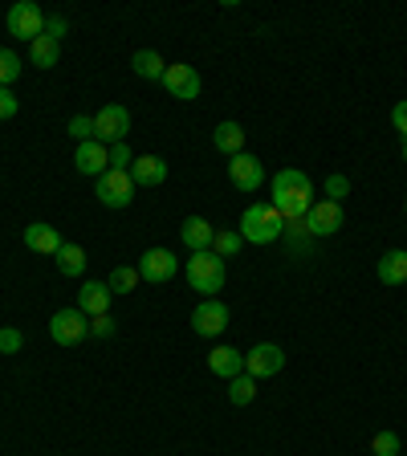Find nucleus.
<instances>
[{
	"instance_id": "f257e3e1",
	"label": "nucleus",
	"mask_w": 407,
	"mask_h": 456,
	"mask_svg": "<svg viewBox=\"0 0 407 456\" xmlns=\"http://www.w3.org/2000/svg\"><path fill=\"white\" fill-rule=\"evenodd\" d=\"M269 196H273L269 204H273L285 220H305V212L313 208V183H310V175L297 167L277 171L273 183H269Z\"/></svg>"
},
{
	"instance_id": "f03ea898",
	"label": "nucleus",
	"mask_w": 407,
	"mask_h": 456,
	"mask_svg": "<svg viewBox=\"0 0 407 456\" xmlns=\"http://www.w3.org/2000/svg\"><path fill=\"white\" fill-rule=\"evenodd\" d=\"M237 232L248 240V245H273V240H281V232H285V216L273 208V204H248Z\"/></svg>"
},
{
	"instance_id": "7ed1b4c3",
	"label": "nucleus",
	"mask_w": 407,
	"mask_h": 456,
	"mask_svg": "<svg viewBox=\"0 0 407 456\" xmlns=\"http://www.w3.org/2000/svg\"><path fill=\"white\" fill-rule=\"evenodd\" d=\"M183 273H188V285L196 294H220V285H224V256H216L212 248L208 253H191Z\"/></svg>"
},
{
	"instance_id": "20e7f679",
	"label": "nucleus",
	"mask_w": 407,
	"mask_h": 456,
	"mask_svg": "<svg viewBox=\"0 0 407 456\" xmlns=\"http://www.w3.org/2000/svg\"><path fill=\"white\" fill-rule=\"evenodd\" d=\"M49 338L57 346H77L82 338H90V318H85L77 305H66V310H57L49 318Z\"/></svg>"
},
{
	"instance_id": "39448f33",
	"label": "nucleus",
	"mask_w": 407,
	"mask_h": 456,
	"mask_svg": "<svg viewBox=\"0 0 407 456\" xmlns=\"http://www.w3.org/2000/svg\"><path fill=\"white\" fill-rule=\"evenodd\" d=\"M9 33L17 41H28V45H33V41L45 33V12H41L33 0H17L9 9Z\"/></svg>"
},
{
	"instance_id": "423d86ee",
	"label": "nucleus",
	"mask_w": 407,
	"mask_h": 456,
	"mask_svg": "<svg viewBox=\"0 0 407 456\" xmlns=\"http://www.w3.org/2000/svg\"><path fill=\"white\" fill-rule=\"evenodd\" d=\"M228 305L220 302V297H204V302L191 310V330L199 334V338H220V334L228 330Z\"/></svg>"
},
{
	"instance_id": "0eeeda50",
	"label": "nucleus",
	"mask_w": 407,
	"mask_h": 456,
	"mask_svg": "<svg viewBox=\"0 0 407 456\" xmlns=\"http://www.w3.org/2000/svg\"><path fill=\"white\" fill-rule=\"evenodd\" d=\"M126 134H131V110H126V106H102V110L94 114V139L98 142L114 147V142H126Z\"/></svg>"
},
{
	"instance_id": "6e6552de",
	"label": "nucleus",
	"mask_w": 407,
	"mask_h": 456,
	"mask_svg": "<svg viewBox=\"0 0 407 456\" xmlns=\"http://www.w3.org/2000/svg\"><path fill=\"white\" fill-rule=\"evenodd\" d=\"M139 277L147 285H167L171 277L180 273V261H175V253L171 248H147V253L139 256Z\"/></svg>"
},
{
	"instance_id": "1a4fd4ad",
	"label": "nucleus",
	"mask_w": 407,
	"mask_h": 456,
	"mask_svg": "<svg viewBox=\"0 0 407 456\" xmlns=\"http://www.w3.org/2000/svg\"><path fill=\"white\" fill-rule=\"evenodd\" d=\"M94 196L102 200L106 208H126V204L134 200V180H131V171H106V175H98Z\"/></svg>"
},
{
	"instance_id": "9d476101",
	"label": "nucleus",
	"mask_w": 407,
	"mask_h": 456,
	"mask_svg": "<svg viewBox=\"0 0 407 456\" xmlns=\"http://www.w3.org/2000/svg\"><path fill=\"white\" fill-rule=\"evenodd\" d=\"M342 204H334V200H313V208L305 212V232H310L313 240H322V237H334L342 228Z\"/></svg>"
},
{
	"instance_id": "9b49d317",
	"label": "nucleus",
	"mask_w": 407,
	"mask_h": 456,
	"mask_svg": "<svg viewBox=\"0 0 407 456\" xmlns=\"http://www.w3.org/2000/svg\"><path fill=\"white\" fill-rule=\"evenodd\" d=\"M228 180H232L237 191H261V183H265V163L248 151L232 155V159H228Z\"/></svg>"
},
{
	"instance_id": "f8f14e48",
	"label": "nucleus",
	"mask_w": 407,
	"mask_h": 456,
	"mask_svg": "<svg viewBox=\"0 0 407 456\" xmlns=\"http://www.w3.org/2000/svg\"><path fill=\"white\" fill-rule=\"evenodd\" d=\"M281 367H285V351L277 342H256L253 351L245 354V375H253V379H269Z\"/></svg>"
},
{
	"instance_id": "ddd939ff",
	"label": "nucleus",
	"mask_w": 407,
	"mask_h": 456,
	"mask_svg": "<svg viewBox=\"0 0 407 456\" xmlns=\"http://www.w3.org/2000/svg\"><path fill=\"white\" fill-rule=\"evenodd\" d=\"M163 86H167L171 98H180V102H196L199 90H204V82H199V74L191 66H183V61H171L167 74H163Z\"/></svg>"
},
{
	"instance_id": "4468645a",
	"label": "nucleus",
	"mask_w": 407,
	"mask_h": 456,
	"mask_svg": "<svg viewBox=\"0 0 407 456\" xmlns=\"http://www.w3.org/2000/svg\"><path fill=\"white\" fill-rule=\"evenodd\" d=\"M74 167L82 171V175H106V171H110V147H106V142H98V139L77 142Z\"/></svg>"
},
{
	"instance_id": "2eb2a0df",
	"label": "nucleus",
	"mask_w": 407,
	"mask_h": 456,
	"mask_svg": "<svg viewBox=\"0 0 407 456\" xmlns=\"http://www.w3.org/2000/svg\"><path fill=\"white\" fill-rule=\"evenodd\" d=\"M110 285L106 281H85L82 289H77V310L85 314V318H98V314H110Z\"/></svg>"
},
{
	"instance_id": "dca6fc26",
	"label": "nucleus",
	"mask_w": 407,
	"mask_h": 456,
	"mask_svg": "<svg viewBox=\"0 0 407 456\" xmlns=\"http://www.w3.org/2000/svg\"><path fill=\"white\" fill-rule=\"evenodd\" d=\"M131 180H134V188H159V183L167 180V163H163L159 155H134Z\"/></svg>"
},
{
	"instance_id": "f3484780",
	"label": "nucleus",
	"mask_w": 407,
	"mask_h": 456,
	"mask_svg": "<svg viewBox=\"0 0 407 456\" xmlns=\"http://www.w3.org/2000/svg\"><path fill=\"white\" fill-rule=\"evenodd\" d=\"M66 245V240H61V232H57L53 224H28L25 228V248L28 253H41V256H57V248Z\"/></svg>"
},
{
	"instance_id": "a211bd4d",
	"label": "nucleus",
	"mask_w": 407,
	"mask_h": 456,
	"mask_svg": "<svg viewBox=\"0 0 407 456\" xmlns=\"http://www.w3.org/2000/svg\"><path fill=\"white\" fill-rule=\"evenodd\" d=\"M180 240L191 248V253H208L212 240H216V228H212L204 216H188L180 224Z\"/></svg>"
},
{
	"instance_id": "6ab92c4d",
	"label": "nucleus",
	"mask_w": 407,
	"mask_h": 456,
	"mask_svg": "<svg viewBox=\"0 0 407 456\" xmlns=\"http://www.w3.org/2000/svg\"><path fill=\"white\" fill-rule=\"evenodd\" d=\"M208 370L220 375V379H237V375H245V354H240L237 346H212Z\"/></svg>"
},
{
	"instance_id": "aec40b11",
	"label": "nucleus",
	"mask_w": 407,
	"mask_h": 456,
	"mask_svg": "<svg viewBox=\"0 0 407 456\" xmlns=\"http://www.w3.org/2000/svg\"><path fill=\"white\" fill-rule=\"evenodd\" d=\"M383 285H403L407 281V248H387L379 256V265H375Z\"/></svg>"
},
{
	"instance_id": "412c9836",
	"label": "nucleus",
	"mask_w": 407,
	"mask_h": 456,
	"mask_svg": "<svg viewBox=\"0 0 407 456\" xmlns=\"http://www.w3.org/2000/svg\"><path fill=\"white\" fill-rule=\"evenodd\" d=\"M212 147H216L220 155H240L245 151V126L240 123H216V131H212Z\"/></svg>"
},
{
	"instance_id": "4be33fe9",
	"label": "nucleus",
	"mask_w": 407,
	"mask_h": 456,
	"mask_svg": "<svg viewBox=\"0 0 407 456\" xmlns=\"http://www.w3.org/2000/svg\"><path fill=\"white\" fill-rule=\"evenodd\" d=\"M131 66L139 77H147V82H163V74H167V61H163L155 49H139V53L131 57Z\"/></svg>"
},
{
	"instance_id": "5701e85b",
	"label": "nucleus",
	"mask_w": 407,
	"mask_h": 456,
	"mask_svg": "<svg viewBox=\"0 0 407 456\" xmlns=\"http://www.w3.org/2000/svg\"><path fill=\"white\" fill-rule=\"evenodd\" d=\"M85 265H90V261H85V248L82 245H69V240H66V245L57 248V269H61L66 277H82Z\"/></svg>"
},
{
	"instance_id": "b1692460",
	"label": "nucleus",
	"mask_w": 407,
	"mask_h": 456,
	"mask_svg": "<svg viewBox=\"0 0 407 456\" xmlns=\"http://www.w3.org/2000/svg\"><path fill=\"white\" fill-rule=\"evenodd\" d=\"M28 57H33V66L53 69L57 57H61V41H53V37H45V33H41V37L28 45Z\"/></svg>"
},
{
	"instance_id": "393cba45",
	"label": "nucleus",
	"mask_w": 407,
	"mask_h": 456,
	"mask_svg": "<svg viewBox=\"0 0 407 456\" xmlns=\"http://www.w3.org/2000/svg\"><path fill=\"white\" fill-rule=\"evenodd\" d=\"M281 240H285V245H289V253H310V248H313V237H310V232H305V220H285V232H281Z\"/></svg>"
},
{
	"instance_id": "a878e982",
	"label": "nucleus",
	"mask_w": 407,
	"mask_h": 456,
	"mask_svg": "<svg viewBox=\"0 0 407 456\" xmlns=\"http://www.w3.org/2000/svg\"><path fill=\"white\" fill-rule=\"evenodd\" d=\"M256 399V379L253 375H237V379H228V403L232 408H248Z\"/></svg>"
},
{
	"instance_id": "bb28decb",
	"label": "nucleus",
	"mask_w": 407,
	"mask_h": 456,
	"mask_svg": "<svg viewBox=\"0 0 407 456\" xmlns=\"http://www.w3.org/2000/svg\"><path fill=\"white\" fill-rule=\"evenodd\" d=\"M139 269H131V265H114L110 269V277H106V285H110V294H134L139 289Z\"/></svg>"
},
{
	"instance_id": "cd10ccee",
	"label": "nucleus",
	"mask_w": 407,
	"mask_h": 456,
	"mask_svg": "<svg viewBox=\"0 0 407 456\" xmlns=\"http://www.w3.org/2000/svg\"><path fill=\"white\" fill-rule=\"evenodd\" d=\"M240 245H245V237H240L237 228H216V240H212V253L224 256V261H232V256L240 253Z\"/></svg>"
},
{
	"instance_id": "c85d7f7f",
	"label": "nucleus",
	"mask_w": 407,
	"mask_h": 456,
	"mask_svg": "<svg viewBox=\"0 0 407 456\" xmlns=\"http://www.w3.org/2000/svg\"><path fill=\"white\" fill-rule=\"evenodd\" d=\"M370 452H375V456H399V432H391V428L375 432V440H370Z\"/></svg>"
},
{
	"instance_id": "c756f323",
	"label": "nucleus",
	"mask_w": 407,
	"mask_h": 456,
	"mask_svg": "<svg viewBox=\"0 0 407 456\" xmlns=\"http://www.w3.org/2000/svg\"><path fill=\"white\" fill-rule=\"evenodd\" d=\"M20 77V57L12 49H0V86H12Z\"/></svg>"
},
{
	"instance_id": "7c9ffc66",
	"label": "nucleus",
	"mask_w": 407,
	"mask_h": 456,
	"mask_svg": "<svg viewBox=\"0 0 407 456\" xmlns=\"http://www.w3.org/2000/svg\"><path fill=\"white\" fill-rule=\"evenodd\" d=\"M69 139H77V142L94 139V114H74L69 118Z\"/></svg>"
},
{
	"instance_id": "2f4dec72",
	"label": "nucleus",
	"mask_w": 407,
	"mask_h": 456,
	"mask_svg": "<svg viewBox=\"0 0 407 456\" xmlns=\"http://www.w3.org/2000/svg\"><path fill=\"white\" fill-rule=\"evenodd\" d=\"M351 196V180L342 175V171H334V175H326V200H334V204H342V200Z\"/></svg>"
},
{
	"instance_id": "473e14b6",
	"label": "nucleus",
	"mask_w": 407,
	"mask_h": 456,
	"mask_svg": "<svg viewBox=\"0 0 407 456\" xmlns=\"http://www.w3.org/2000/svg\"><path fill=\"white\" fill-rule=\"evenodd\" d=\"M25 346V334L17 326H0V354H17Z\"/></svg>"
},
{
	"instance_id": "72a5a7b5",
	"label": "nucleus",
	"mask_w": 407,
	"mask_h": 456,
	"mask_svg": "<svg viewBox=\"0 0 407 456\" xmlns=\"http://www.w3.org/2000/svg\"><path fill=\"white\" fill-rule=\"evenodd\" d=\"M131 163H134L131 147H126V142H114L110 147V171H131Z\"/></svg>"
},
{
	"instance_id": "f704fd0d",
	"label": "nucleus",
	"mask_w": 407,
	"mask_h": 456,
	"mask_svg": "<svg viewBox=\"0 0 407 456\" xmlns=\"http://www.w3.org/2000/svg\"><path fill=\"white\" fill-rule=\"evenodd\" d=\"M20 110V102H17V94H12L9 86H0V123H9L12 114Z\"/></svg>"
},
{
	"instance_id": "c9c22d12",
	"label": "nucleus",
	"mask_w": 407,
	"mask_h": 456,
	"mask_svg": "<svg viewBox=\"0 0 407 456\" xmlns=\"http://www.w3.org/2000/svg\"><path fill=\"white\" fill-rule=\"evenodd\" d=\"M110 334H114V318H110V314L90 318V338H110Z\"/></svg>"
},
{
	"instance_id": "e433bc0d",
	"label": "nucleus",
	"mask_w": 407,
	"mask_h": 456,
	"mask_svg": "<svg viewBox=\"0 0 407 456\" xmlns=\"http://www.w3.org/2000/svg\"><path fill=\"white\" fill-rule=\"evenodd\" d=\"M391 126L399 131V139H407V98L395 102V110H391Z\"/></svg>"
},
{
	"instance_id": "4c0bfd02",
	"label": "nucleus",
	"mask_w": 407,
	"mask_h": 456,
	"mask_svg": "<svg viewBox=\"0 0 407 456\" xmlns=\"http://www.w3.org/2000/svg\"><path fill=\"white\" fill-rule=\"evenodd\" d=\"M66 33H69V20H66V17H45V37L61 41Z\"/></svg>"
},
{
	"instance_id": "58836bf2",
	"label": "nucleus",
	"mask_w": 407,
	"mask_h": 456,
	"mask_svg": "<svg viewBox=\"0 0 407 456\" xmlns=\"http://www.w3.org/2000/svg\"><path fill=\"white\" fill-rule=\"evenodd\" d=\"M399 151H403V163H407V139H399Z\"/></svg>"
},
{
	"instance_id": "ea45409f",
	"label": "nucleus",
	"mask_w": 407,
	"mask_h": 456,
	"mask_svg": "<svg viewBox=\"0 0 407 456\" xmlns=\"http://www.w3.org/2000/svg\"><path fill=\"white\" fill-rule=\"evenodd\" d=\"M403 212H407V200H403Z\"/></svg>"
}]
</instances>
